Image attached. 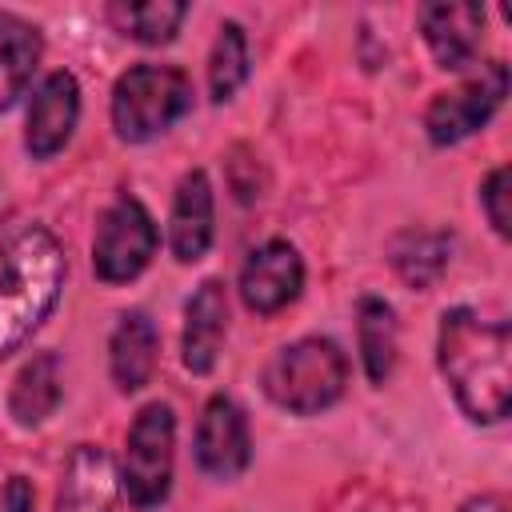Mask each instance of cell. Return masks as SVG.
Instances as JSON below:
<instances>
[{
	"mask_svg": "<svg viewBox=\"0 0 512 512\" xmlns=\"http://www.w3.org/2000/svg\"><path fill=\"white\" fill-rule=\"evenodd\" d=\"M440 372L456 404L480 420L496 424L512 404V340L504 320H484L472 308H452L440 316L436 336Z\"/></svg>",
	"mask_w": 512,
	"mask_h": 512,
	"instance_id": "cell-1",
	"label": "cell"
},
{
	"mask_svg": "<svg viewBox=\"0 0 512 512\" xmlns=\"http://www.w3.org/2000/svg\"><path fill=\"white\" fill-rule=\"evenodd\" d=\"M68 264L48 228H24L0 248V360L48 320Z\"/></svg>",
	"mask_w": 512,
	"mask_h": 512,
	"instance_id": "cell-2",
	"label": "cell"
},
{
	"mask_svg": "<svg viewBox=\"0 0 512 512\" xmlns=\"http://www.w3.org/2000/svg\"><path fill=\"white\" fill-rule=\"evenodd\" d=\"M344 384H348V360L324 336H304L280 348L264 368L268 400L296 416L324 412L344 396Z\"/></svg>",
	"mask_w": 512,
	"mask_h": 512,
	"instance_id": "cell-3",
	"label": "cell"
},
{
	"mask_svg": "<svg viewBox=\"0 0 512 512\" xmlns=\"http://www.w3.org/2000/svg\"><path fill=\"white\" fill-rule=\"evenodd\" d=\"M192 108V80L168 64H136L112 88V124L120 140L144 144L168 132Z\"/></svg>",
	"mask_w": 512,
	"mask_h": 512,
	"instance_id": "cell-4",
	"label": "cell"
},
{
	"mask_svg": "<svg viewBox=\"0 0 512 512\" xmlns=\"http://www.w3.org/2000/svg\"><path fill=\"white\" fill-rule=\"evenodd\" d=\"M172 444H176V416L168 404L152 400L136 412L128 440H124V492L136 508H156L172 488Z\"/></svg>",
	"mask_w": 512,
	"mask_h": 512,
	"instance_id": "cell-5",
	"label": "cell"
},
{
	"mask_svg": "<svg viewBox=\"0 0 512 512\" xmlns=\"http://www.w3.org/2000/svg\"><path fill=\"white\" fill-rule=\"evenodd\" d=\"M156 224L148 208L136 196H116L100 220H96V240H92V268L104 284H124L148 268L156 256Z\"/></svg>",
	"mask_w": 512,
	"mask_h": 512,
	"instance_id": "cell-6",
	"label": "cell"
},
{
	"mask_svg": "<svg viewBox=\"0 0 512 512\" xmlns=\"http://www.w3.org/2000/svg\"><path fill=\"white\" fill-rule=\"evenodd\" d=\"M508 96V68L500 60H488L480 64L476 76H468L460 88L452 92H440L428 112H424V132L436 148H448V144H460L464 136H472L476 128L488 124V116L504 104Z\"/></svg>",
	"mask_w": 512,
	"mask_h": 512,
	"instance_id": "cell-7",
	"label": "cell"
},
{
	"mask_svg": "<svg viewBox=\"0 0 512 512\" xmlns=\"http://www.w3.org/2000/svg\"><path fill=\"white\" fill-rule=\"evenodd\" d=\"M300 284H304V260L288 240L260 244L240 268V300L256 316H272L284 304H292L300 296Z\"/></svg>",
	"mask_w": 512,
	"mask_h": 512,
	"instance_id": "cell-8",
	"label": "cell"
},
{
	"mask_svg": "<svg viewBox=\"0 0 512 512\" xmlns=\"http://www.w3.org/2000/svg\"><path fill=\"white\" fill-rule=\"evenodd\" d=\"M252 444H248V420L228 396H212L204 404V416L196 424V464L200 472L216 480H232L248 468Z\"/></svg>",
	"mask_w": 512,
	"mask_h": 512,
	"instance_id": "cell-9",
	"label": "cell"
},
{
	"mask_svg": "<svg viewBox=\"0 0 512 512\" xmlns=\"http://www.w3.org/2000/svg\"><path fill=\"white\" fill-rule=\"evenodd\" d=\"M80 120V84L72 72H48L40 80V88L32 92V104H28V132H24V144L36 160H48L56 156L68 140H72V128Z\"/></svg>",
	"mask_w": 512,
	"mask_h": 512,
	"instance_id": "cell-10",
	"label": "cell"
},
{
	"mask_svg": "<svg viewBox=\"0 0 512 512\" xmlns=\"http://www.w3.org/2000/svg\"><path fill=\"white\" fill-rule=\"evenodd\" d=\"M116 488L112 456L100 444H76L60 476L56 512H116Z\"/></svg>",
	"mask_w": 512,
	"mask_h": 512,
	"instance_id": "cell-11",
	"label": "cell"
},
{
	"mask_svg": "<svg viewBox=\"0 0 512 512\" xmlns=\"http://www.w3.org/2000/svg\"><path fill=\"white\" fill-rule=\"evenodd\" d=\"M416 20H420V32L440 68L456 72V68L472 64V56L480 48V28H484L480 4H420Z\"/></svg>",
	"mask_w": 512,
	"mask_h": 512,
	"instance_id": "cell-12",
	"label": "cell"
},
{
	"mask_svg": "<svg viewBox=\"0 0 512 512\" xmlns=\"http://www.w3.org/2000/svg\"><path fill=\"white\" fill-rule=\"evenodd\" d=\"M224 332H228V296H224V284L220 280H204L188 308H184V340H180V352H184V368L204 376L212 372L216 356H220V344H224Z\"/></svg>",
	"mask_w": 512,
	"mask_h": 512,
	"instance_id": "cell-13",
	"label": "cell"
},
{
	"mask_svg": "<svg viewBox=\"0 0 512 512\" xmlns=\"http://www.w3.org/2000/svg\"><path fill=\"white\" fill-rule=\"evenodd\" d=\"M168 240H172V256L180 264L200 260L208 252V244H212V184H208V176L200 168L188 172L176 184Z\"/></svg>",
	"mask_w": 512,
	"mask_h": 512,
	"instance_id": "cell-14",
	"label": "cell"
},
{
	"mask_svg": "<svg viewBox=\"0 0 512 512\" xmlns=\"http://www.w3.org/2000/svg\"><path fill=\"white\" fill-rule=\"evenodd\" d=\"M156 324L144 312H124L112 340H108V368L120 392H136L152 380L156 368Z\"/></svg>",
	"mask_w": 512,
	"mask_h": 512,
	"instance_id": "cell-15",
	"label": "cell"
},
{
	"mask_svg": "<svg viewBox=\"0 0 512 512\" xmlns=\"http://www.w3.org/2000/svg\"><path fill=\"white\" fill-rule=\"evenodd\" d=\"M40 32L16 12H0V112H8L40 64Z\"/></svg>",
	"mask_w": 512,
	"mask_h": 512,
	"instance_id": "cell-16",
	"label": "cell"
},
{
	"mask_svg": "<svg viewBox=\"0 0 512 512\" xmlns=\"http://www.w3.org/2000/svg\"><path fill=\"white\" fill-rule=\"evenodd\" d=\"M56 404H60V356L40 352L16 372L12 392H8V412L16 424L36 428L56 412Z\"/></svg>",
	"mask_w": 512,
	"mask_h": 512,
	"instance_id": "cell-17",
	"label": "cell"
},
{
	"mask_svg": "<svg viewBox=\"0 0 512 512\" xmlns=\"http://www.w3.org/2000/svg\"><path fill=\"white\" fill-rule=\"evenodd\" d=\"M356 336H360V356L364 372L372 384H384L392 364H396V316L380 296H364L356 312Z\"/></svg>",
	"mask_w": 512,
	"mask_h": 512,
	"instance_id": "cell-18",
	"label": "cell"
},
{
	"mask_svg": "<svg viewBox=\"0 0 512 512\" xmlns=\"http://www.w3.org/2000/svg\"><path fill=\"white\" fill-rule=\"evenodd\" d=\"M448 256H452V240L444 232H416V228L400 232L388 248L392 268L416 288H428L448 268Z\"/></svg>",
	"mask_w": 512,
	"mask_h": 512,
	"instance_id": "cell-19",
	"label": "cell"
},
{
	"mask_svg": "<svg viewBox=\"0 0 512 512\" xmlns=\"http://www.w3.org/2000/svg\"><path fill=\"white\" fill-rule=\"evenodd\" d=\"M108 16L124 36H132L140 44H168L176 36L180 20L188 16V8L176 0H152V4H112Z\"/></svg>",
	"mask_w": 512,
	"mask_h": 512,
	"instance_id": "cell-20",
	"label": "cell"
},
{
	"mask_svg": "<svg viewBox=\"0 0 512 512\" xmlns=\"http://www.w3.org/2000/svg\"><path fill=\"white\" fill-rule=\"evenodd\" d=\"M248 76V44H244V28L240 24H220L216 48L208 56V92L216 104L232 100V92L244 84Z\"/></svg>",
	"mask_w": 512,
	"mask_h": 512,
	"instance_id": "cell-21",
	"label": "cell"
},
{
	"mask_svg": "<svg viewBox=\"0 0 512 512\" xmlns=\"http://www.w3.org/2000/svg\"><path fill=\"white\" fill-rule=\"evenodd\" d=\"M480 200H484V212L492 220V228L500 236H508V168H492L484 188H480Z\"/></svg>",
	"mask_w": 512,
	"mask_h": 512,
	"instance_id": "cell-22",
	"label": "cell"
},
{
	"mask_svg": "<svg viewBox=\"0 0 512 512\" xmlns=\"http://www.w3.org/2000/svg\"><path fill=\"white\" fill-rule=\"evenodd\" d=\"M32 508H36L32 484H28L24 476H8L4 496H0V512H32Z\"/></svg>",
	"mask_w": 512,
	"mask_h": 512,
	"instance_id": "cell-23",
	"label": "cell"
},
{
	"mask_svg": "<svg viewBox=\"0 0 512 512\" xmlns=\"http://www.w3.org/2000/svg\"><path fill=\"white\" fill-rule=\"evenodd\" d=\"M460 512H508V504H504L500 496H476V500H468Z\"/></svg>",
	"mask_w": 512,
	"mask_h": 512,
	"instance_id": "cell-24",
	"label": "cell"
}]
</instances>
